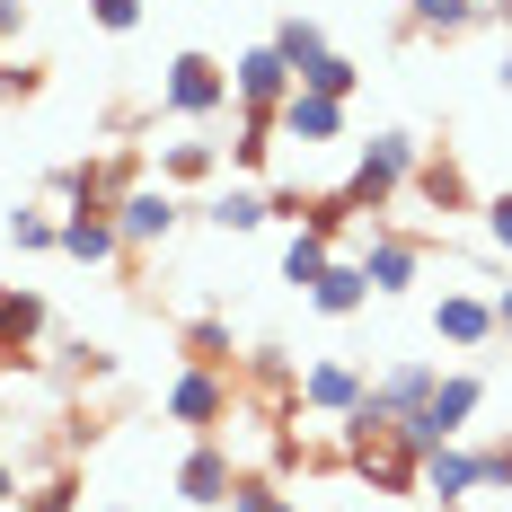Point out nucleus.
<instances>
[{"label": "nucleus", "mask_w": 512, "mask_h": 512, "mask_svg": "<svg viewBox=\"0 0 512 512\" xmlns=\"http://www.w3.org/2000/svg\"><path fill=\"white\" fill-rule=\"evenodd\" d=\"M415 159H424V142H415V133H371V142H362V159H354V177L336 186V195H345V212H362V221H371L380 204H398V195H407V177H415Z\"/></svg>", "instance_id": "obj_1"}, {"label": "nucleus", "mask_w": 512, "mask_h": 512, "mask_svg": "<svg viewBox=\"0 0 512 512\" xmlns=\"http://www.w3.org/2000/svg\"><path fill=\"white\" fill-rule=\"evenodd\" d=\"M477 407H486V380H477V371H442L433 398H424L398 433H407L415 451H442V442H460V433H468V415H477Z\"/></svg>", "instance_id": "obj_2"}, {"label": "nucleus", "mask_w": 512, "mask_h": 512, "mask_svg": "<svg viewBox=\"0 0 512 512\" xmlns=\"http://www.w3.org/2000/svg\"><path fill=\"white\" fill-rule=\"evenodd\" d=\"M159 98H168V115H186V124L230 115V62H212V53H177L168 80H159Z\"/></svg>", "instance_id": "obj_3"}, {"label": "nucleus", "mask_w": 512, "mask_h": 512, "mask_svg": "<svg viewBox=\"0 0 512 512\" xmlns=\"http://www.w3.org/2000/svg\"><path fill=\"white\" fill-rule=\"evenodd\" d=\"M354 468H362V486H380V495H424V451L398 424L389 433H354Z\"/></svg>", "instance_id": "obj_4"}, {"label": "nucleus", "mask_w": 512, "mask_h": 512, "mask_svg": "<svg viewBox=\"0 0 512 512\" xmlns=\"http://www.w3.org/2000/svg\"><path fill=\"white\" fill-rule=\"evenodd\" d=\"M168 424H186V433H221V424H230V380L204 371V362H186V371L168 380Z\"/></svg>", "instance_id": "obj_5"}, {"label": "nucleus", "mask_w": 512, "mask_h": 512, "mask_svg": "<svg viewBox=\"0 0 512 512\" xmlns=\"http://www.w3.org/2000/svg\"><path fill=\"white\" fill-rule=\"evenodd\" d=\"M354 256H362V274H371V301H398L424 274V239H407V230H371Z\"/></svg>", "instance_id": "obj_6"}, {"label": "nucleus", "mask_w": 512, "mask_h": 512, "mask_svg": "<svg viewBox=\"0 0 512 512\" xmlns=\"http://www.w3.org/2000/svg\"><path fill=\"white\" fill-rule=\"evenodd\" d=\"M177 186H159V177H142L124 204H115V230H124V256H142V248H159L168 230H177Z\"/></svg>", "instance_id": "obj_7"}, {"label": "nucleus", "mask_w": 512, "mask_h": 512, "mask_svg": "<svg viewBox=\"0 0 512 512\" xmlns=\"http://www.w3.org/2000/svg\"><path fill=\"white\" fill-rule=\"evenodd\" d=\"M292 89H301V80H292V62L274 53V36H265V45H248L239 62H230V106H265V115H274Z\"/></svg>", "instance_id": "obj_8"}, {"label": "nucleus", "mask_w": 512, "mask_h": 512, "mask_svg": "<svg viewBox=\"0 0 512 512\" xmlns=\"http://www.w3.org/2000/svg\"><path fill=\"white\" fill-rule=\"evenodd\" d=\"M433 336H442L451 354H477V345H495L504 327H495V301H486V292H460V283H451V292L433 301Z\"/></svg>", "instance_id": "obj_9"}, {"label": "nucleus", "mask_w": 512, "mask_h": 512, "mask_svg": "<svg viewBox=\"0 0 512 512\" xmlns=\"http://www.w3.org/2000/svg\"><path fill=\"white\" fill-rule=\"evenodd\" d=\"M274 133H283V142H301V151H318V142H345V98L292 89V98L274 106Z\"/></svg>", "instance_id": "obj_10"}, {"label": "nucleus", "mask_w": 512, "mask_h": 512, "mask_svg": "<svg viewBox=\"0 0 512 512\" xmlns=\"http://www.w3.org/2000/svg\"><path fill=\"white\" fill-rule=\"evenodd\" d=\"M230 486H239V460H230V442L195 433V451L177 460V495H186V504H230Z\"/></svg>", "instance_id": "obj_11"}, {"label": "nucleus", "mask_w": 512, "mask_h": 512, "mask_svg": "<svg viewBox=\"0 0 512 512\" xmlns=\"http://www.w3.org/2000/svg\"><path fill=\"white\" fill-rule=\"evenodd\" d=\"M424 495L451 512L468 504V495H486V468H477V451L468 442H442V451H424Z\"/></svg>", "instance_id": "obj_12"}, {"label": "nucleus", "mask_w": 512, "mask_h": 512, "mask_svg": "<svg viewBox=\"0 0 512 512\" xmlns=\"http://www.w3.org/2000/svg\"><path fill=\"white\" fill-rule=\"evenodd\" d=\"M362 389H371V380H362L354 362H309V371H301V407L309 415H336V424L362 407Z\"/></svg>", "instance_id": "obj_13"}, {"label": "nucleus", "mask_w": 512, "mask_h": 512, "mask_svg": "<svg viewBox=\"0 0 512 512\" xmlns=\"http://www.w3.org/2000/svg\"><path fill=\"white\" fill-rule=\"evenodd\" d=\"M362 301H371V274H362V256H354V248H336V265L309 283V309H318V318H354Z\"/></svg>", "instance_id": "obj_14"}, {"label": "nucleus", "mask_w": 512, "mask_h": 512, "mask_svg": "<svg viewBox=\"0 0 512 512\" xmlns=\"http://www.w3.org/2000/svg\"><path fill=\"white\" fill-rule=\"evenodd\" d=\"M433 380H442L433 362H389V371L371 380V407L389 415V424H407V415L424 407V398H433Z\"/></svg>", "instance_id": "obj_15"}, {"label": "nucleus", "mask_w": 512, "mask_h": 512, "mask_svg": "<svg viewBox=\"0 0 512 512\" xmlns=\"http://www.w3.org/2000/svg\"><path fill=\"white\" fill-rule=\"evenodd\" d=\"M407 195L424 212H468V177H460V159L451 151H424L415 159V177H407Z\"/></svg>", "instance_id": "obj_16"}, {"label": "nucleus", "mask_w": 512, "mask_h": 512, "mask_svg": "<svg viewBox=\"0 0 512 512\" xmlns=\"http://www.w3.org/2000/svg\"><path fill=\"white\" fill-rule=\"evenodd\" d=\"M62 256H80V265H115L124 256V230H115V212H62Z\"/></svg>", "instance_id": "obj_17"}, {"label": "nucleus", "mask_w": 512, "mask_h": 512, "mask_svg": "<svg viewBox=\"0 0 512 512\" xmlns=\"http://www.w3.org/2000/svg\"><path fill=\"white\" fill-rule=\"evenodd\" d=\"M204 221L221 230V239H248V230H265L274 212H265V195H256V186H221V195L204 204Z\"/></svg>", "instance_id": "obj_18"}, {"label": "nucleus", "mask_w": 512, "mask_h": 512, "mask_svg": "<svg viewBox=\"0 0 512 512\" xmlns=\"http://www.w3.org/2000/svg\"><path fill=\"white\" fill-rule=\"evenodd\" d=\"M274 53H283V62H292V80H309V71H318V62H327V27H318V18H301V9H292V18H283V27H274Z\"/></svg>", "instance_id": "obj_19"}, {"label": "nucleus", "mask_w": 512, "mask_h": 512, "mask_svg": "<svg viewBox=\"0 0 512 512\" xmlns=\"http://www.w3.org/2000/svg\"><path fill=\"white\" fill-rule=\"evenodd\" d=\"M327 265H336V239H327V230H292V248H283V283H292L301 301H309V283H318Z\"/></svg>", "instance_id": "obj_20"}, {"label": "nucleus", "mask_w": 512, "mask_h": 512, "mask_svg": "<svg viewBox=\"0 0 512 512\" xmlns=\"http://www.w3.org/2000/svg\"><path fill=\"white\" fill-rule=\"evenodd\" d=\"M36 336H45V301H36V292H9V283H0V354H27Z\"/></svg>", "instance_id": "obj_21"}, {"label": "nucleus", "mask_w": 512, "mask_h": 512, "mask_svg": "<svg viewBox=\"0 0 512 512\" xmlns=\"http://www.w3.org/2000/svg\"><path fill=\"white\" fill-rule=\"evenodd\" d=\"M486 18V0H407V27L415 36H468Z\"/></svg>", "instance_id": "obj_22"}, {"label": "nucleus", "mask_w": 512, "mask_h": 512, "mask_svg": "<svg viewBox=\"0 0 512 512\" xmlns=\"http://www.w3.org/2000/svg\"><path fill=\"white\" fill-rule=\"evenodd\" d=\"M221 168V142H168L159 151V186H204Z\"/></svg>", "instance_id": "obj_23"}, {"label": "nucleus", "mask_w": 512, "mask_h": 512, "mask_svg": "<svg viewBox=\"0 0 512 512\" xmlns=\"http://www.w3.org/2000/svg\"><path fill=\"white\" fill-rule=\"evenodd\" d=\"M0 239H9V248H27V256H45V248H62V212L27 204V212H9V221H0Z\"/></svg>", "instance_id": "obj_24"}, {"label": "nucleus", "mask_w": 512, "mask_h": 512, "mask_svg": "<svg viewBox=\"0 0 512 512\" xmlns=\"http://www.w3.org/2000/svg\"><path fill=\"white\" fill-rule=\"evenodd\" d=\"M274 142H283V133H274V115H265V106H239L230 159H239V168H265V159H274Z\"/></svg>", "instance_id": "obj_25"}, {"label": "nucleus", "mask_w": 512, "mask_h": 512, "mask_svg": "<svg viewBox=\"0 0 512 512\" xmlns=\"http://www.w3.org/2000/svg\"><path fill=\"white\" fill-rule=\"evenodd\" d=\"M186 362H204V371H230V327H221V318H195V327H186Z\"/></svg>", "instance_id": "obj_26"}, {"label": "nucleus", "mask_w": 512, "mask_h": 512, "mask_svg": "<svg viewBox=\"0 0 512 512\" xmlns=\"http://www.w3.org/2000/svg\"><path fill=\"white\" fill-rule=\"evenodd\" d=\"M354 80H362L354 62H345V53H327V62H318V71H309L301 89H318V98H354Z\"/></svg>", "instance_id": "obj_27"}, {"label": "nucleus", "mask_w": 512, "mask_h": 512, "mask_svg": "<svg viewBox=\"0 0 512 512\" xmlns=\"http://www.w3.org/2000/svg\"><path fill=\"white\" fill-rule=\"evenodd\" d=\"M36 89H45V71H36V62H0V106H27Z\"/></svg>", "instance_id": "obj_28"}, {"label": "nucleus", "mask_w": 512, "mask_h": 512, "mask_svg": "<svg viewBox=\"0 0 512 512\" xmlns=\"http://www.w3.org/2000/svg\"><path fill=\"white\" fill-rule=\"evenodd\" d=\"M142 9H151V0H89V18H98L106 36H133V27H142Z\"/></svg>", "instance_id": "obj_29"}, {"label": "nucleus", "mask_w": 512, "mask_h": 512, "mask_svg": "<svg viewBox=\"0 0 512 512\" xmlns=\"http://www.w3.org/2000/svg\"><path fill=\"white\" fill-rule=\"evenodd\" d=\"M27 512H80V486H71V477H45V486L27 495Z\"/></svg>", "instance_id": "obj_30"}, {"label": "nucleus", "mask_w": 512, "mask_h": 512, "mask_svg": "<svg viewBox=\"0 0 512 512\" xmlns=\"http://www.w3.org/2000/svg\"><path fill=\"white\" fill-rule=\"evenodd\" d=\"M274 504H283V495H274L265 477H239V486H230V512H274Z\"/></svg>", "instance_id": "obj_31"}, {"label": "nucleus", "mask_w": 512, "mask_h": 512, "mask_svg": "<svg viewBox=\"0 0 512 512\" xmlns=\"http://www.w3.org/2000/svg\"><path fill=\"white\" fill-rule=\"evenodd\" d=\"M477 468H486V495H495V486H512V433H504V442H486V451H477Z\"/></svg>", "instance_id": "obj_32"}, {"label": "nucleus", "mask_w": 512, "mask_h": 512, "mask_svg": "<svg viewBox=\"0 0 512 512\" xmlns=\"http://www.w3.org/2000/svg\"><path fill=\"white\" fill-rule=\"evenodd\" d=\"M486 239H495V256H512V195L486 204Z\"/></svg>", "instance_id": "obj_33"}, {"label": "nucleus", "mask_w": 512, "mask_h": 512, "mask_svg": "<svg viewBox=\"0 0 512 512\" xmlns=\"http://www.w3.org/2000/svg\"><path fill=\"white\" fill-rule=\"evenodd\" d=\"M18 27H27V0H0V45H9Z\"/></svg>", "instance_id": "obj_34"}, {"label": "nucleus", "mask_w": 512, "mask_h": 512, "mask_svg": "<svg viewBox=\"0 0 512 512\" xmlns=\"http://www.w3.org/2000/svg\"><path fill=\"white\" fill-rule=\"evenodd\" d=\"M477 27H504V36H512V0H486V18H477Z\"/></svg>", "instance_id": "obj_35"}, {"label": "nucleus", "mask_w": 512, "mask_h": 512, "mask_svg": "<svg viewBox=\"0 0 512 512\" xmlns=\"http://www.w3.org/2000/svg\"><path fill=\"white\" fill-rule=\"evenodd\" d=\"M495 327H504V336H512V283H504V292H495Z\"/></svg>", "instance_id": "obj_36"}, {"label": "nucleus", "mask_w": 512, "mask_h": 512, "mask_svg": "<svg viewBox=\"0 0 512 512\" xmlns=\"http://www.w3.org/2000/svg\"><path fill=\"white\" fill-rule=\"evenodd\" d=\"M0 504H18V468H0Z\"/></svg>", "instance_id": "obj_37"}, {"label": "nucleus", "mask_w": 512, "mask_h": 512, "mask_svg": "<svg viewBox=\"0 0 512 512\" xmlns=\"http://www.w3.org/2000/svg\"><path fill=\"white\" fill-rule=\"evenodd\" d=\"M495 80H504V89H512V45H504V62H495Z\"/></svg>", "instance_id": "obj_38"}, {"label": "nucleus", "mask_w": 512, "mask_h": 512, "mask_svg": "<svg viewBox=\"0 0 512 512\" xmlns=\"http://www.w3.org/2000/svg\"><path fill=\"white\" fill-rule=\"evenodd\" d=\"M274 512H301V504H274Z\"/></svg>", "instance_id": "obj_39"}]
</instances>
